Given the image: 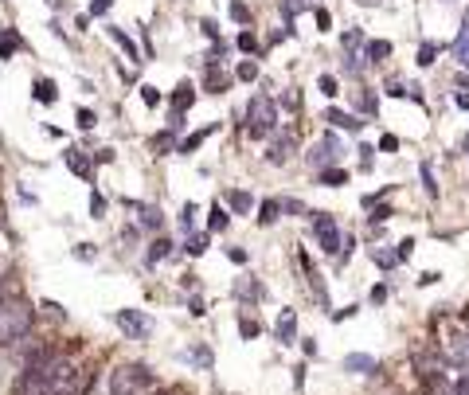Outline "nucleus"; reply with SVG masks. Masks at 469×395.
Listing matches in <instances>:
<instances>
[{
	"mask_svg": "<svg viewBox=\"0 0 469 395\" xmlns=\"http://www.w3.org/2000/svg\"><path fill=\"white\" fill-rule=\"evenodd\" d=\"M20 47H24V40L16 28H0V59H12Z\"/></svg>",
	"mask_w": 469,
	"mask_h": 395,
	"instance_id": "12",
	"label": "nucleus"
},
{
	"mask_svg": "<svg viewBox=\"0 0 469 395\" xmlns=\"http://www.w3.org/2000/svg\"><path fill=\"white\" fill-rule=\"evenodd\" d=\"M454 106H458V110H466V114H469V94H461V90H458V94H454Z\"/></svg>",
	"mask_w": 469,
	"mask_h": 395,
	"instance_id": "50",
	"label": "nucleus"
},
{
	"mask_svg": "<svg viewBox=\"0 0 469 395\" xmlns=\"http://www.w3.org/2000/svg\"><path fill=\"white\" fill-rule=\"evenodd\" d=\"M340 44H344V51H356V47H360V44H368V40H364V32H360V28H348V32L340 35Z\"/></svg>",
	"mask_w": 469,
	"mask_h": 395,
	"instance_id": "27",
	"label": "nucleus"
},
{
	"mask_svg": "<svg viewBox=\"0 0 469 395\" xmlns=\"http://www.w3.org/2000/svg\"><path fill=\"white\" fill-rule=\"evenodd\" d=\"M458 149H461V153H469V133H466V137L458 141Z\"/></svg>",
	"mask_w": 469,
	"mask_h": 395,
	"instance_id": "54",
	"label": "nucleus"
},
{
	"mask_svg": "<svg viewBox=\"0 0 469 395\" xmlns=\"http://www.w3.org/2000/svg\"><path fill=\"white\" fill-rule=\"evenodd\" d=\"M32 98L44 102V106H55V102H59V87H55V78L35 75V78H32Z\"/></svg>",
	"mask_w": 469,
	"mask_h": 395,
	"instance_id": "6",
	"label": "nucleus"
},
{
	"mask_svg": "<svg viewBox=\"0 0 469 395\" xmlns=\"http://www.w3.org/2000/svg\"><path fill=\"white\" fill-rule=\"evenodd\" d=\"M309 216H313V231H317V239H321V251L337 254L344 247V239H340V231H337V220L328 211H309Z\"/></svg>",
	"mask_w": 469,
	"mask_h": 395,
	"instance_id": "3",
	"label": "nucleus"
},
{
	"mask_svg": "<svg viewBox=\"0 0 469 395\" xmlns=\"http://www.w3.org/2000/svg\"><path fill=\"white\" fill-rule=\"evenodd\" d=\"M371 258L383 266V270H391L395 263H399V254H391V251H371Z\"/></svg>",
	"mask_w": 469,
	"mask_h": 395,
	"instance_id": "33",
	"label": "nucleus"
},
{
	"mask_svg": "<svg viewBox=\"0 0 469 395\" xmlns=\"http://www.w3.org/2000/svg\"><path fill=\"white\" fill-rule=\"evenodd\" d=\"M438 278H442V274H438V270H426V274H418V286H434Z\"/></svg>",
	"mask_w": 469,
	"mask_h": 395,
	"instance_id": "46",
	"label": "nucleus"
},
{
	"mask_svg": "<svg viewBox=\"0 0 469 395\" xmlns=\"http://www.w3.org/2000/svg\"><path fill=\"white\" fill-rule=\"evenodd\" d=\"M109 8H114V0H90V12H87V16L94 20V16H106Z\"/></svg>",
	"mask_w": 469,
	"mask_h": 395,
	"instance_id": "36",
	"label": "nucleus"
},
{
	"mask_svg": "<svg viewBox=\"0 0 469 395\" xmlns=\"http://www.w3.org/2000/svg\"><path fill=\"white\" fill-rule=\"evenodd\" d=\"M294 333H297V313L294 309H282V317H278V340L294 344Z\"/></svg>",
	"mask_w": 469,
	"mask_h": 395,
	"instance_id": "14",
	"label": "nucleus"
},
{
	"mask_svg": "<svg viewBox=\"0 0 469 395\" xmlns=\"http://www.w3.org/2000/svg\"><path fill=\"white\" fill-rule=\"evenodd\" d=\"M215 130H219V121H211V125H204V130H196V133H188L184 141L176 145V153L192 157V153H196V149H200V145H204V141H208V137H211V133H215Z\"/></svg>",
	"mask_w": 469,
	"mask_h": 395,
	"instance_id": "8",
	"label": "nucleus"
},
{
	"mask_svg": "<svg viewBox=\"0 0 469 395\" xmlns=\"http://www.w3.org/2000/svg\"><path fill=\"white\" fill-rule=\"evenodd\" d=\"M168 247H172V243H168V239H157L153 247H149V263H161L164 254H168Z\"/></svg>",
	"mask_w": 469,
	"mask_h": 395,
	"instance_id": "31",
	"label": "nucleus"
},
{
	"mask_svg": "<svg viewBox=\"0 0 469 395\" xmlns=\"http://www.w3.org/2000/svg\"><path fill=\"white\" fill-rule=\"evenodd\" d=\"M278 130V106H274L266 94H254L251 102H247V137H270V133Z\"/></svg>",
	"mask_w": 469,
	"mask_h": 395,
	"instance_id": "1",
	"label": "nucleus"
},
{
	"mask_svg": "<svg viewBox=\"0 0 469 395\" xmlns=\"http://www.w3.org/2000/svg\"><path fill=\"white\" fill-rule=\"evenodd\" d=\"M227 223H231V216H227V211H223V208L215 204V208H211V220H208V227H211V231H223Z\"/></svg>",
	"mask_w": 469,
	"mask_h": 395,
	"instance_id": "28",
	"label": "nucleus"
},
{
	"mask_svg": "<svg viewBox=\"0 0 469 395\" xmlns=\"http://www.w3.org/2000/svg\"><path fill=\"white\" fill-rule=\"evenodd\" d=\"M380 149H383V153H395V149H399V137H395V133H383V137H380Z\"/></svg>",
	"mask_w": 469,
	"mask_h": 395,
	"instance_id": "39",
	"label": "nucleus"
},
{
	"mask_svg": "<svg viewBox=\"0 0 469 395\" xmlns=\"http://www.w3.org/2000/svg\"><path fill=\"white\" fill-rule=\"evenodd\" d=\"M63 161H67L71 168H75L78 176H90V161H87L82 153H78V149H67V153H63Z\"/></svg>",
	"mask_w": 469,
	"mask_h": 395,
	"instance_id": "20",
	"label": "nucleus"
},
{
	"mask_svg": "<svg viewBox=\"0 0 469 395\" xmlns=\"http://www.w3.org/2000/svg\"><path fill=\"white\" fill-rule=\"evenodd\" d=\"M106 35H109V40H114V44L121 47V51H125V59H133V63H141V51H137V44H133V35L125 32V28H118V24H109V28H106Z\"/></svg>",
	"mask_w": 469,
	"mask_h": 395,
	"instance_id": "7",
	"label": "nucleus"
},
{
	"mask_svg": "<svg viewBox=\"0 0 469 395\" xmlns=\"http://www.w3.org/2000/svg\"><path fill=\"white\" fill-rule=\"evenodd\" d=\"M168 102H172V121H168V125L176 130V125H180V114L192 110V102H196V87H192V82H180V87L168 94Z\"/></svg>",
	"mask_w": 469,
	"mask_h": 395,
	"instance_id": "4",
	"label": "nucleus"
},
{
	"mask_svg": "<svg viewBox=\"0 0 469 395\" xmlns=\"http://www.w3.org/2000/svg\"><path fill=\"white\" fill-rule=\"evenodd\" d=\"M235 78H239V82H254V78H258V63H254V59H242V63L235 67Z\"/></svg>",
	"mask_w": 469,
	"mask_h": 395,
	"instance_id": "24",
	"label": "nucleus"
},
{
	"mask_svg": "<svg viewBox=\"0 0 469 395\" xmlns=\"http://www.w3.org/2000/svg\"><path fill=\"white\" fill-rule=\"evenodd\" d=\"M391 51L395 47L387 44V40H368V44H364V59H368V63H383V59H391Z\"/></svg>",
	"mask_w": 469,
	"mask_h": 395,
	"instance_id": "13",
	"label": "nucleus"
},
{
	"mask_svg": "<svg viewBox=\"0 0 469 395\" xmlns=\"http://www.w3.org/2000/svg\"><path fill=\"white\" fill-rule=\"evenodd\" d=\"M325 121H328V125H337V130H348V133H356V130L364 125V121L356 118V114L337 110V106H328V110H325Z\"/></svg>",
	"mask_w": 469,
	"mask_h": 395,
	"instance_id": "9",
	"label": "nucleus"
},
{
	"mask_svg": "<svg viewBox=\"0 0 469 395\" xmlns=\"http://www.w3.org/2000/svg\"><path fill=\"white\" fill-rule=\"evenodd\" d=\"M227 204H231V208H235V211H239V216H247V211L254 208L251 192H239V188H231V192H227Z\"/></svg>",
	"mask_w": 469,
	"mask_h": 395,
	"instance_id": "17",
	"label": "nucleus"
},
{
	"mask_svg": "<svg viewBox=\"0 0 469 395\" xmlns=\"http://www.w3.org/2000/svg\"><path fill=\"white\" fill-rule=\"evenodd\" d=\"M278 211H282V204H278V200H266V204H262L258 223H274V220H278Z\"/></svg>",
	"mask_w": 469,
	"mask_h": 395,
	"instance_id": "29",
	"label": "nucleus"
},
{
	"mask_svg": "<svg viewBox=\"0 0 469 395\" xmlns=\"http://www.w3.org/2000/svg\"><path fill=\"white\" fill-rule=\"evenodd\" d=\"M317 90H321L325 98H337V94H340V82H337V75H321V78H317Z\"/></svg>",
	"mask_w": 469,
	"mask_h": 395,
	"instance_id": "25",
	"label": "nucleus"
},
{
	"mask_svg": "<svg viewBox=\"0 0 469 395\" xmlns=\"http://www.w3.org/2000/svg\"><path fill=\"white\" fill-rule=\"evenodd\" d=\"M454 87H458V90H461V94H466V90H469V71H461V75H458V78H454Z\"/></svg>",
	"mask_w": 469,
	"mask_h": 395,
	"instance_id": "49",
	"label": "nucleus"
},
{
	"mask_svg": "<svg viewBox=\"0 0 469 395\" xmlns=\"http://www.w3.org/2000/svg\"><path fill=\"white\" fill-rule=\"evenodd\" d=\"M94 161H98V165H109V161H114V149H98V153H94Z\"/></svg>",
	"mask_w": 469,
	"mask_h": 395,
	"instance_id": "48",
	"label": "nucleus"
},
{
	"mask_svg": "<svg viewBox=\"0 0 469 395\" xmlns=\"http://www.w3.org/2000/svg\"><path fill=\"white\" fill-rule=\"evenodd\" d=\"M356 110H360V114H375V110H380V98H375L371 90H356Z\"/></svg>",
	"mask_w": 469,
	"mask_h": 395,
	"instance_id": "21",
	"label": "nucleus"
},
{
	"mask_svg": "<svg viewBox=\"0 0 469 395\" xmlns=\"http://www.w3.org/2000/svg\"><path fill=\"white\" fill-rule=\"evenodd\" d=\"M313 16H317V28H321V32H328V28H333V16H328V8H313Z\"/></svg>",
	"mask_w": 469,
	"mask_h": 395,
	"instance_id": "37",
	"label": "nucleus"
},
{
	"mask_svg": "<svg viewBox=\"0 0 469 395\" xmlns=\"http://www.w3.org/2000/svg\"><path fill=\"white\" fill-rule=\"evenodd\" d=\"M200 28H204V35H208L211 44H219V24L211 20V16H204V20H200Z\"/></svg>",
	"mask_w": 469,
	"mask_h": 395,
	"instance_id": "35",
	"label": "nucleus"
},
{
	"mask_svg": "<svg viewBox=\"0 0 469 395\" xmlns=\"http://www.w3.org/2000/svg\"><path fill=\"white\" fill-rule=\"evenodd\" d=\"M356 153H360V168L368 173V168H371V157H375V149H371V145H360Z\"/></svg>",
	"mask_w": 469,
	"mask_h": 395,
	"instance_id": "38",
	"label": "nucleus"
},
{
	"mask_svg": "<svg viewBox=\"0 0 469 395\" xmlns=\"http://www.w3.org/2000/svg\"><path fill=\"white\" fill-rule=\"evenodd\" d=\"M411 251H415V239H403V243H399V251H395V254H399V258H411Z\"/></svg>",
	"mask_w": 469,
	"mask_h": 395,
	"instance_id": "44",
	"label": "nucleus"
},
{
	"mask_svg": "<svg viewBox=\"0 0 469 395\" xmlns=\"http://www.w3.org/2000/svg\"><path fill=\"white\" fill-rule=\"evenodd\" d=\"M418 176H423L426 192H430V196H438V184H434V168L426 165V161H423V165H418Z\"/></svg>",
	"mask_w": 469,
	"mask_h": 395,
	"instance_id": "30",
	"label": "nucleus"
},
{
	"mask_svg": "<svg viewBox=\"0 0 469 395\" xmlns=\"http://www.w3.org/2000/svg\"><path fill=\"white\" fill-rule=\"evenodd\" d=\"M278 8H282V16H285V24H294L301 12H309L313 8V0H278Z\"/></svg>",
	"mask_w": 469,
	"mask_h": 395,
	"instance_id": "15",
	"label": "nucleus"
},
{
	"mask_svg": "<svg viewBox=\"0 0 469 395\" xmlns=\"http://www.w3.org/2000/svg\"><path fill=\"white\" fill-rule=\"evenodd\" d=\"M227 16L235 24H251V8H247V0H231L227 4Z\"/></svg>",
	"mask_w": 469,
	"mask_h": 395,
	"instance_id": "22",
	"label": "nucleus"
},
{
	"mask_svg": "<svg viewBox=\"0 0 469 395\" xmlns=\"http://www.w3.org/2000/svg\"><path fill=\"white\" fill-rule=\"evenodd\" d=\"M454 59H458V63L469 71V24H461L458 40H454Z\"/></svg>",
	"mask_w": 469,
	"mask_h": 395,
	"instance_id": "16",
	"label": "nucleus"
},
{
	"mask_svg": "<svg viewBox=\"0 0 469 395\" xmlns=\"http://www.w3.org/2000/svg\"><path fill=\"white\" fill-rule=\"evenodd\" d=\"M90 211H94V216H102V211H106V200H102L98 192H94V196H90Z\"/></svg>",
	"mask_w": 469,
	"mask_h": 395,
	"instance_id": "43",
	"label": "nucleus"
},
{
	"mask_svg": "<svg viewBox=\"0 0 469 395\" xmlns=\"http://www.w3.org/2000/svg\"><path fill=\"white\" fill-rule=\"evenodd\" d=\"M340 153H344V145H340V137H337V133H325V137H321V141H317L313 149L306 153V161H309L313 168H321V173H325V168H337Z\"/></svg>",
	"mask_w": 469,
	"mask_h": 395,
	"instance_id": "2",
	"label": "nucleus"
},
{
	"mask_svg": "<svg viewBox=\"0 0 469 395\" xmlns=\"http://www.w3.org/2000/svg\"><path fill=\"white\" fill-rule=\"evenodd\" d=\"M282 211H294V216H306V204H301V200H282Z\"/></svg>",
	"mask_w": 469,
	"mask_h": 395,
	"instance_id": "41",
	"label": "nucleus"
},
{
	"mask_svg": "<svg viewBox=\"0 0 469 395\" xmlns=\"http://www.w3.org/2000/svg\"><path fill=\"white\" fill-rule=\"evenodd\" d=\"M196 211H200L196 204H184V208H180V227H184V231L192 227V223H196Z\"/></svg>",
	"mask_w": 469,
	"mask_h": 395,
	"instance_id": "34",
	"label": "nucleus"
},
{
	"mask_svg": "<svg viewBox=\"0 0 469 395\" xmlns=\"http://www.w3.org/2000/svg\"><path fill=\"white\" fill-rule=\"evenodd\" d=\"M118 325L130 333V337H149V329H153V321L145 317V313H137V309H121Z\"/></svg>",
	"mask_w": 469,
	"mask_h": 395,
	"instance_id": "5",
	"label": "nucleus"
},
{
	"mask_svg": "<svg viewBox=\"0 0 469 395\" xmlns=\"http://www.w3.org/2000/svg\"><path fill=\"white\" fill-rule=\"evenodd\" d=\"M356 4H364V8H380L383 0H356Z\"/></svg>",
	"mask_w": 469,
	"mask_h": 395,
	"instance_id": "53",
	"label": "nucleus"
},
{
	"mask_svg": "<svg viewBox=\"0 0 469 395\" xmlns=\"http://www.w3.org/2000/svg\"><path fill=\"white\" fill-rule=\"evenodd\" d=\"M94 121H98V118H94V114H90V110H78V125H82V130H90Z\"/></svg>",
	"mask_w": 469,
	"mask_h": 395,
	"instance_id": "45",
	"label": "nucleus"
},
{
	"mask_svg": "<svg viewBox=\"0 0 469 395\" xmlns=\"http://www.w3.org/2000/svg\"><path fill=\"white\" fill-rule=\"evenodd\" d=\"M235 47H239L242 55H254V51H258V35H254L251 28H242V32L235 35Z\"/></svg>",
	"mask_w": 469,
	"mask_h": 395,
	"instance_id": "18",
	"label": "nucleus"
},
{
	"mask_svg": "<svg viewBox=\"0 0 469 395\" xmlns=\"http://www.w3.org/2000/svg\"><path fill=\"white\" fill-rule=\"evenodd\" d=\"M438 51H442V47L426 40V44H418V55H415V63H418V67H430V63L438 59Z\"/></svg>",
	"mask_w": 469,
	"mask_h": 395,
	"instance_id": "23",
	"label": "nucleus"
},
{
	"mask_svg": "<svg viewBox=\"0 0 469 395\" xmlns=\"http://www.w3.org/2000/svg\"><path fill=\"white\" fill-rule=\"evenodd\" d=\"M188 251H192V254H204V251H208V239H204V235H196V239L188 243Z\"/></svg>",
	"mask_w": 469,
	"mask_h": 395,
	"instance_id": "42",
	"label": "nucleus"
},
{
	"mask_svg": "<svg viewBox=\"0 0 469 395\" xmlns=\"http://www.w3.org/2000/svg\"><path fill=\"white\" fill-rule=\"evenodd\" d=\"M137 90H141V102L149 106V110H157V106H161V90H157L153 82H141Z\"/></svg>",
	"mask_w": 469,
	"mask_h": 395,
	"instance_id": "26",
	"label": "nucleus"
},
{
	"mask_svg": "<svg viewBox=\"0 0 469 395\" xmlns=\"http://www.w3.org/2000/svg\"><path fill=\"white\" fill-rule=\"evenodd\" d=\"M231 263H247V251H242V247H231Z\"/></svg>",
	"mask_w": 469,
	"mask_h": 395,
	"instance_id": "51",
	"label": "nucleus"
},
{
	"mask_svg": "<svg viewBox=\"0 0 469 395\" xmlns=\"http://www.w3.org/2000/svg\"><path fill=\"white\" fill-rule=\"evenodd\" d=\"M149 145H153V149H172V133H157Z\"/></svg>",
	"mask_w": 469,
	"mask_h": 395,
	"instance_id": "40",
	"label": "nucleus"
},
{
	"mask_svg": "<svg viewBox=\"0 0 469 395\" xmlns=\"http://www.w3.org/2000/svg\"><path fill=\"white\" fill-rule=\"evenodd\" d=\"M282 106H285V110H297V106H301V94H285Z\"/></svg>",
	"mask_w": 469,
	"mask_h": 395,
	"instance_id": "47",
	"label": "nucleus"
},
{
	"mask_svg": "<svg viewBox=\"0 0 469 395\" xmlns=\"http://www.w3.org/2000/svg\"><path fill=\"white\" fill-rule=\"evenodd\" d=\"M360 59L364 55H356V51H344V71H348V75H360V71H364Z\"/></svg>",
	"mask_w": 469,
	"mask_h": 395,
	"instance_id": "32",
	"label": "nucleus"
},
{
	"mask_svg": "<svg viewBox=\"0 0 469 395\" xmlns=\"http://www.w3.org/2000/svg\"><path fill=\"white\" fill-rule=\"evenodd\" d=\"M371 301H387V286H375V290H371Z\"/></svg>",
	"mask_w": 469,
	"mask_h": 395,
	"instance_id": "52",
	"label": "nucleus"
},
{
	"mask_svg": "<svg viewBox=\"0 0 469 395\" xmlns=\"http://www.w3.org/2000/svg\"><path fill=\"white\" fill-rule=\"evenodd\" d=\"M344 372H356V376L375 372V356H368V352H352V356H344Z\"/></svg>",
	"mask_w": 469,
	"mask_h": 395,
	"instance_id": "11",
	"label": "nucleus"
},
{
	"mask_svg": "<svg viewBox=\"0 0 469 395\" xmlns=\"http://www.w3.org/2000/svg\"><path fill=\"white\" fill-rule=\"evenodd\" d=\"M204 87H208L211 94H223V90H231V75H223L219 63H208L204 67Z\"/></svg>",
	"mask_w": 469,
	"mask_h": 395,
	"instance_id": "10",
	"label": "nucleus"
},
{
	"mask_svg": "<svg viewBox=\"0 0 469 395\" xmlns=\"http://www.w3.org/2000/svg\"><path fill=\"white\" fill-rule=\"evenodd\" d=\"M317 180L325 188H340V184H348V173L344 168H325V173H317Z\"/></svg>",
	"mask_w": 469,
	"mask_h": 395,
	"instance_id": "19",
	"label": "nucleus"
}]
</instances>
